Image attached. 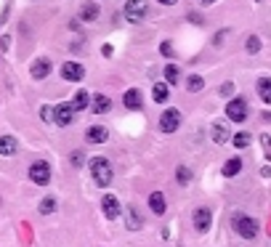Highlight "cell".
<instances>
[{
  "label": "cell",
  "mask_w": 271,
  "mask_h": 247,
  "mask_svg": "<svg viewBox=\"0 0 271 247\" xmlns=\"http://www.w3.org/2000/svg\"><path fill=\"white\" fill-rule=\"evenodd\" d=\"M109 109H112V101L106 96H96L93 98V112L96 114H104V112H109Z\"/></svg>",
  "instance_id": "obj_23"
},
{
  "label": "cell",
  "mask_w": 271,
  "mask_h": 247,
  "mask_svg": "<svg viewBox=\"0 0 271 247\" xmlns=\"http://www.w3.org/2000/svg\"><path fill=\"white\" fill-rule=\"evenodd\" d=\"M258 96L263 98V104H271V77H261L258 80Z\"/></svg>",
  "instance_id": "obj_18"
},
{
  "label": "cell",
  "mask_w": 271,
  "mask_h": 247,
  "mask_svg": "<svg viewBox=\"0 0 271 247\" xmlns=\"http://www.w3.org/2000/svg\"><path fill=\"white\" fill-rule=\"evenodd\" d=\"M90 173H93V181L98 183V186H109V183H112V165H109V160L93 157V160H90Z\"/></svg>",
  "instance_id": "obj_2"
},
{
  "label": "cell",
  "mask_w": 271,
  "mask_h": 247,
  "mask_svg": "<svg viewBox=\"0 0 271 247\" xmlns=\"http://www.w3.org/2000/svg\"><path fill=\"white\" fill-rule=\"evenodd\" d=\"M234 93V82H223L221 85V96H231Z\"/></svg>",
  "instance_id": "obj_32"
},
{
  "label": "cell",
  "mask_w": 271,
  "mask_h": 247,
  "mask_svg": "<svg viewBox=\"0 0 271 247\" xmlns=\"http://www.w3.org/2000/svg\"><path fill=\"white\" fill-rule=\"evenodd\" d=\"M202 3H205V5H210V3H215V0H202Z\"/></svg>",
  "instance_id": "obj_36"
},
{
  "label": "cell",
  "mask_w": 271,
  "mask_h": 247,
  "mask_svg": "<svg viewBox=\"0 0 271 247\" xmlns=\"http://www.w3.org/2000/svg\"><path fill=\"white\" fill-rule=\"evenodd\" d=\"M88 104H90V96L85 93V90H77L75 101L69 104V106H72V112H83V109H88Z\"/></svg>",
  "instance_id": "obj_16"
},
{
  "label": "cell",
  "mask_w": 271,
  "mask_h": 247,
  "mask_svg": "<svg viewBox=\"0 0 271 247\" xmlns=\"http://www.w3.org/2000/svg\"><path fill=\"white\" fill-rule=\"evenodd\" d=\"M83 162H85V154L83 152H72V165L75 167H83Z\"/></svg>",
  "instance_id": "obj_30"
},
{
  "label": "cell",
  "mask_w": 271,
  "mask_h": 247,
  "mask_svg": "<svg viewBox=\"0 0 271 247\" xmlns=\"http://www.w3.org/2000/svg\"><path fill=\"white\" fill-rule=\"evenodd\" d=\"M247 101L245 98H231V101L226 104V117L231 120V122H245L247 120Z\"/></svg>",
  "instance_id": "obj_3"
},
{
  "label": "cell",
  "mask_w": 271,
  "mask_h": 247,
  "mask_svg": "<svg viewBox=\"0 0 271 247\" xmlns=\"http://www.w3.org/2000/svg\"><path fill=\"white\" fill-rule=\"evenodd\" d=\"M53 207H56V199H53V197H45L43 202H40V213L48 215V213H53Z\"/></svg>",
  "instance_id": "obj_29"
},
{
  "label": "cell",
  "mask_w": 271,
  "mask_h": 247,
  "mask_svg": "<svg viewBox=\"0 0 271 247\" xmlns=\"http://www.w3.org/2000/svg\"><path fill=\"white\" fill-rule=\"evenodd\" d=\"M29 181L37 183V186H45L51 181V165L48 162H32L29 165Z\"/></svg>",
  "instance_id": "obj_4"
},
{
  "label": "cell",
  "mask_w": 271,
  "mask_h": 247,
  "mask_svg": "<svg viewBox=\"0 0 271 247\" xmlns=\"http://www.w3.org/2000/svg\"><path fill=\"white\" fill-rule=\"evenodd\" d=\"M122 101H125V106H128V109H141V90H136V88L125 90Z\"/></svg>",
  "instance_id": "obj_13"
},
{
  "label": "cell",
  "mask_w": 271,
  "mask_h": 247,
  "mask_svg": "<svg viewBox=\"0 0 271 247\" xmlns=\"http://www.w3.org/2000/svg\"><path fill=\"white\" fill-rule=\"evenodd\" d=\"M16 152H19V144H16V138H13V136H3V138H0V154L11 157V154H16Z\"/></svg>",
  "instance_id": "obj_14"
},
{
  "label": "cell",
  "mask_w": 271,
  "mask_h": 247,
  "mask_svg": "<svg viewBox=\"0 0 271 247\" xmlns=\"http://www.w3.org/2000/svg\"><path fill=\"white\" fill-rule=\"evenodd\" d=\"M231 226H234L237 234L245 237V239H255V237H258V221L250 218V215H245V213H234Z\"/></svg>",
  "instance_id": "obj_1"
},
{
  "label": "cell",
  "mask_w": 271,
  "mask_h": 247,
  "mask_svg": "<svg viewBox=\"0 0 271 247\" xmlns=\"http://www.w3.org/2000/svg\"><path fill=\"white\" fill-rule=\"evenodd\" d=\"M258 51H261V37L250 35V37H247V53H258Z\"/></svg>",
  "instance_id": "obj_28"
},
{
  "label": "cell",
  "mask_w": 271,
  "mask_h": 247,
  "mask_svg": "<svg viewBox=\"0 0 271 247\" xmlns=\"http://www.w3.org/2000/svg\"><path fill=\"white\" fill-rule=\"evenodd\" d=\"M178 125H181V112H178V109H168V112H162V117H160V128L165 130V133H173V130H178Z\"/></svg>",
  "instance_id": "obj_6"
},
{
  "label": "cell",
  "mask_w": 271,
  "mask_h": 247,
  "mask_svg": "<svg viewBox=\"0 0 271 247\" xmlns=\"http://www.w3.org/2000/svg\"><path fill=\"white\" fill-rule=\"evenodd\" d=\"M48 72H51V61L48 59H37L35 64H32V77H35V80L48 77Z\"/></svg>",
  "instance_id": "obj_12"
},
{
  "label": "cell",
  "mask_w": 271,
  "mask_h": 247,
  "mask_svg": "<svg viewBox=\"0 0 271 247\" xmlns=\"http://www.w3.org/2000/svg\"><path fill=\"white\" fill-rule=\"evenodd\" d=\"M146 11H149V5H146V0H128L125 3V19L128 21H141L146 16Z\"/></svg>",
  "instance_id": "obj_5"
},
{
  "label": "cell",
  "mask_w": 271,
  "mask_h": 247,
  "mask_svg": "<svg viewBox=\"0 0 271 247\" xmlns=\"http://www.w3.org/2000/svg\"><path fill=\"white\" fill-rule=\"evenodd\" d=\"M85 138H88L90 144H104L106 138H109V133H106V128H101V125H93V128H88V133H85Z\"/></svg>",
  "instance_id": "obj_11"
},
{
  "label": "cell",
  "mask_w": 271,
  "mask_h": 247,
  "mask_svg": "<svg viewBox=\"0 0 271 247\" xmlns=\"http://www.w3.org/2000/svg\"><path fill=\"white\" fill-rule=\"evenodd\" d=\"M210 221H213V215L207 207H197L194 210V229L199 231V234H205L207 229H210Z\"/></svg>",
  "instance_id": "obj_8"
},
{
  "label": "cell",
  "mask_w": 271,
  "mask_h": 247,
  "mask_svg": "<svg viewBox=\"0 0 271 247\" xmlns=\"http://www.w3.org/2000/svg\"><path fill=\"white\" fill-rule=\"evenodd\" d=\"M149 207H152V213H157V215L165 213V197H162V191H154L149 197Z\"/></svg>",
  "instance_id": "obj_20"
},
{
  "label": "cell",
  "mask_w": 271,
  "mask_h": 247,
  "mask_svg": "<svg viewBox=\"0 0 271 247\" xmlns=\"http://www.w3.org/2000/svg\"><path fill=\"white\" fill-rule=\"evenodd\" d=\"M80 19H83V21H96V19H98V5H96V3H83Z\"/></svg>",
  "instance_id": "obj_17"
},
{
  "label": "cell",
  "mask_w": 271,
  "mask_h": 247,
  "mask_svg": "<svg viewBox=\"0 0 271 247\" xmlns=\"http://www.w3.org/2000/svg\"><path fill=\"white\" fill-rule=\"evenodd\" d=\"M239 170H242V160H239V157L229 160L226 165H223V175H226V178H231V175H237Z\"/></svg>",
  "instance_id": "obj_22"
},
{
  "label": "cell",
  "mask_w": 271,
  "mask_h": 247,
  "mask_svg": "<svg viewBox=\"0 0 271 247\" xmlns=\"http://www.w3.org/2000/svg\"><path fill=\"white\" fill-rule=\"evenodd\" d=\"M213 141H215V144H226V141H229V128H226V122H213Z\"/></svg>",
  "instance_id": "obj_15"
},
{
  "label": "cell",
  "mask_w": 271,
  "mask_h": 247,
  "mask_svg": "<svg viewBox=\"0 0 271 247\" xmlns=\"http://www.w3.org/2000/svg\"><path fill=\"white\" fill-rule=\"evenodd\" d=\"M176 178H178V183H181V186H186V183H189V178H191L189 167H186V165H178V173H176Z\"/></svg>",
  "instance_id": "obj_25"
},
{
  "label": "cell",
  "mask_w": 271,
  "mask_h": 247,
  "mask_svg": "<svg viewBox=\"0 0 271 247\" xmlns=\"http://www.w3.org/2000/svg\"><path fill=\"white\" fill-rule=\"evenodd\" d=\"M40 114H43V117L48 120V122L53 120V109H51V106H43V112H40Z\"/></svg>",
  "instance_id": "obj_34"
},
{
  "label": "cell",
  "mask_w": 271,
  "mask_h": 247,
  "mask_svg": "<svg viewBox=\"0 0 271 247\" xmlns=\"http://www.w3.org/2000/svg\"><path fill=\"white\" fill-rule=\"evenodd\" d=\"M168 96H170L168 82H157V85L152 88V98H154L157 104H165V101H168Z\"/></svg>",
  "instance_id": "obj_19"
},
{
  "label": "cell",
  "mask_w": 271,
  "mask_h": 247,
  "mask_svg": "<svg viewBox=\"0 0 271 247\" xmlns=\"http://www.w3.org/2000/svg\"><path fill=\"white\" fill-rule=\"evenodd\" d=\"M261 144H263V149H266V157L271 160V136L263 133V136H261Z\"/></svg>",
  "instance_id": "obj_31"
},
{
  "label": "cell",
  "mask_w": 271,
  "mask_h": 247,
  "mask_svg": "<svg viewBox=\"0 0 271 247\" xmlns=\"http://www.w3.org/2000/svg\"><path fill=\"white\" fill-rule=\"evenodd\" d=\"M186 88L191 90V93H199V90L205 88V80H202L199 75H191V77H189V82H186Z\"/></svg>",
  "instance_id": "obj_24"
},
{
  "label": "cell",
  "mask_w": 271,
  "mask_h": 247,
  "mask_svg": "<svg viewBox=\"0 0 271 247\" xmlns=\"http://www.w3.org/2000/svg\"><path fill=\"white\" fill-rule=\"evenodd\" d=\"M61 77L69 82H77L85 77V69H83V64H77V61H67V64H61Z\"/></svg>",
  "instance_id": "obj_7"
},
{
  "label": "cell",
  "mask_w": 271,
  "mask_h": 247,
  "mask_svg": "<svg viewBox=\"0 0 271 247\" xmlns=\"http://www.w3.org/2000/svg\"><path fill=\"white\" fill-rule=\"evenodd\" d=\"M160 51L165 53V56H173V45H170V43H162V45H160Z\"/></svg>",
  "instance_id": "obj_33"
},
{
  "label": "cell",
  "mask_w": 271,
  "mask_h": 247,
  "mask_svg": "<svg viewBox=\"0 0 271 247\" xmlns=\"http://www.w3.org/2000/svg\"><path fill=\"white\" fill-rule=\"evenodd\" d=\"M125 215H128V229H130V231H138V229H141V215H138L136 207H125Z\"/></svg>",
  "instance_id": "obj_21"
},
{
  "label": "cell",
  "mask_w": 271,
  "mask_h": 247,
  "mask_svg": "<svg viewBox=\"0 0 271 247\" xmlns=\"http://www.w3.org/2000/svg\"><path fill=\"white\" fill-rule=\"evenodd\" d=\"M231 141H234L237 149H245V146L250 144V133H245V130H242V133H237L234 138H231Z\"/></svg>",
  "instance_id": "obj_26"
},
{
  "label": "cell",
  "mask_w": 271,
  "mask_h": 247,
  "mask_svg": "<svg viewBox=\"0 0 271 247\" xmlns=\"http://www.w3.org/2000/svg\"><path fill=\"white\" fill-rule=\"evenodd\" d=\"M165 80H168V85H173V82H178V67H176V64L165 67Z\"/></svg>",
  "instance_id": "obj_27"
},
{
  "label": "cell",
  "mask_w": 271,
  "mask_h": 247,
  "mask_svg": "<svg viewBox=\"0 0 271 247\" xmlns=\"http://www.w3.org/2000/svg\"><path fill=\"white\" fill-rule=\"evenodd\" d=\"M53 122H56V125H69V122H72V106L59 104L56 109H53Z\"/></svg>",
  "instance_id": "obj_9"
},
{
  "label": "cell",
  "mask_w": 271,
  "mask_h": 247,
  "mask_svg": "<svg viewBox=\"0 0 271 247\" xmlns=\"http://www.w3.org/2000/svg\"><path fill=\"white\" fill-rule=\"evenodd\" d=\"M101 207H104L106 218H117V215H120V202H117V197H112V194H106L101 199Z\"/></svg>",
  "instance_id": "obj_10"
},
{
  "label": "cell",
  "mask_w": 271,
  "mask_h": 247,
  "mask_svg": "<svg viewBox=\"0 0 271 247\" xmlns=\"http://www.w3.org/2000/svg\"><path fill=\"white\" fill-rule=\"evenodd\" d=\"M162 5H176V0H160Z\"/></svg>",
  "instance_id": "obj_35"
}]
</instances>
